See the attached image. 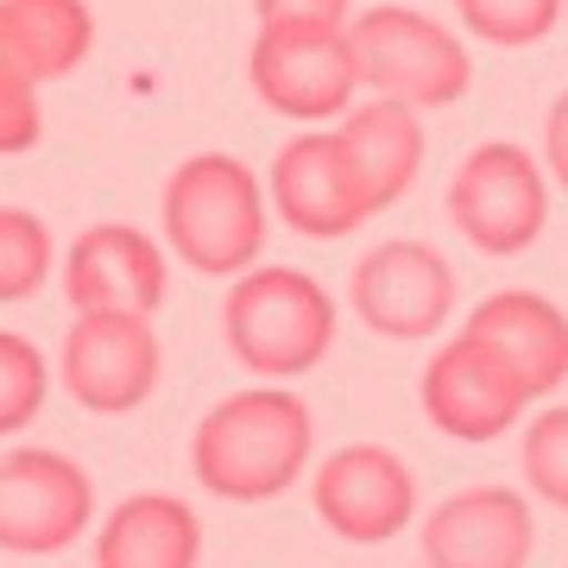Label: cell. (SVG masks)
I'll return each instance as SVG.
<instances>
[{"label": "cell", "instance_id": "cell-20", "mask_svg": "<svg viewBox=\"0 0 568 568\" xmlns=\"http://www.w3.org/2000/svg\"><path fill=\"white\" fill-rule=\"evenodd\" d=\"M51 278V227L32 209H0V297L20 304Z\"/></svg>", "mask_w": 568, "mask_h": 568}, {"label": "cell", "instance_id": "cell-17", "mask_svg": "<svg viewBox=\"0 0 568 568\" xmlns=\"http://www.w3.org/2000/svg\"><path fill=\"white\" fill-rule=\"evenodd\" d=\"M95 51L89 0H0V70L58 82Z\"/></svg>", "mask_w": 568, "mask_h": 568}, {"label": "cell", "instance_id": "cell-22", "mask_svg": "<svg viewBox=\"0 0 568 568\" xmlns=\"http://www.w3.org/2000/svg\"><path fill=\"white\" fill-rule=\"evenodd\" d=\"M525 480L544 506L568 511V405H549L525 424Z\"/></svg>", "mask_w": 568, "mask_h": 568}, {"label": "cell", "instance_id": "cell-14", "mask_svg": "<svg viewBox=\"0 0 568 568\" xmlns=\"http://www.w3.org/2000/svg\"><path fill=\"white\" fill-rule=\"evenodd\" d=\"M63 297L70 310H152L164 304V253L152 234L126 222H102L77 234V246L63 253Z\"/></svg>", "mask_w": 568, "mask_h": 568}, {"label": "cell", "instance_id": "cell-25", "mask_svg": "<svg viewBox=\"0 0 568 568\" xmlns=\"http://www.w3.org/2000/svg\"><path fill=\"white\" fill-rule=\"evenodd\" d=\"M544 164H549V183L568 190V89L549 102V121H544Z\"/></svg>", "mask_w": 568, "mask_h": 568}, {"label": "cell", "instance_id": "cell-13", "mask_svg": "<svg viewBox=\"0 0 568 568\" xmlns=\"http://www.w3.org/2000/svg\"><path fill=\"white\" fill-rule=\"evenodd\" d=\"M530 544H537L530 499L511 487H467L424 518L429 568H525Z\"/></svg>", "mask_w": 568, "mask_h": 568}, {"label": "cell", "instance_id": "cell-24", "mask_svg": "<svg viewBox=\"0 0 568 568\" xmlns=\"http://www.w3.org/2000/svg\"><path fill=\"white\" fill-rule=\"evenodd\" d=\"M260 26H342L347 0H253Z\"/></svg>", "mask_w": 568, "mask_h": 568}, {"label": "cell", "instance_id": "cell-19", "mask_svg": "<svg viewBox=\"0 0 568 568\" xmlns=\"http://www.w3.org/2000/svg\"><path fill=\"white\" fill-rule=\"evenodd\" d=\"M51 398V366H44L39 342H26L20 328H0V429L20 436Z\"/></svg>", "mask_w": 568, "mask_h": 568}, {"label": "cell", "instance_id": "cell-16", "mask_svg": "<svg viewBox=\"0 0 568 568\" xmlns=\"http://www.w3.org/2000/svg\"><path fill=\"white\" fill-rule=\"evenodd\" d=\"M203 525L178 493H133L95 530V568H196Z\"/></svg>", "mask_w": 568, "mask_h": 568}, {"label": "cell", "instance_id": "cell-9", "mask_svg": "<svg viewBox=\"0 0 568 568\" xmlns=\"http://www.w3.org/2000/svg\"><path fill=\"white\" fill-rule=\"evenodd\" d=\"M347 304L386 342H429L455 310V265L429 241H379L354 265Z\"/></svg>", "mask_w": 568, "mask_h": 568}, {"label": "cell", "instance_id": "cell-3", "mask_svg": "<svg viewBox=\"0 0 568 568\" xmlns=\"http://www.w3.org/2000/svg\"><path fill=\"white\" fill-rule=\"evenodd\" d=\"M227 347L260 379H304L335 347V297L297 265H260L222 304Z\"/></svg>", "mask_w": 568, "mask_h": 568}, {"label": "cell", "instance_id": "cell-12", "mask_svg": "<svg viewBox=\"0 0 568 568\" xmlns=\"http://www.w3.org/2000/svg\"><path fill=\"white\" fill-rule=\"evenodd\" d=\"M310 499L342 544H392L417 518V474L379 443H347L316 467Z\"/></svg>", "mask_w": 568, "mask_h": 568}, {"label": "cell", "instance_id": "cell-5", "mask_svg": "<svg viewBox=\"0 0 568 568\" xmlns=\"http://www.w3.org/2000/svg\"><path fill=\"white\" fill-rule=\"evenodd\" d=\"M448 222L467 234V246H480L487 260H518L537 246L549 222V183L544 164L525 145L487 140L462 159V171L448 178Z\"/></svg>", "mask_w": 568, "mask_h": 568}, {"label": "cell", "instance_id": "cell-10", "mask_svg": "<svg viewBox=\"0 0 568 568\" xmlns=\"http://www.w3.org/2000/svg\"><path fill=\"white\" fill-rule=\"evenodd\" d=\"M95 487L58 448H7L0 462V544L13 556H58L89 530Z\"/></svg>", "mask_w": 568, "mask_h": 568}, {"label": "cell", "instance_id": "cell-7", "mask_svg": "<svg viewBox=\"0 0 568 568\" xmlns=\"http://www.w3.org/2000/svg\"><path fill=\"white\" fill-rule=\"evenodd\" d=\"M417 398H424V417L443 436H455V443H493V436L525 424L537 392L525 386V373L499 347L462 328L455 342H443L429 354Z\"/></svg>", "mask_w": 568, "mask_h": 568}, {"label": "cell", "instance_id": "cell-8", "mask_svg": "<svg viewBox=\"0 0 568 568\" xmlns=\"http://www.w3.org/2000/svg\"><path fill=\"white\" fill-rule=\"evenodd\" d=\"M159 335H152V316L140 310H82L70 335H63V392L77 398L82 410L95 417H121V410H140L159 386Z\"/></svg>", "mask_w": 568, "mask_h": 568}, {"label": "cell", "instance_id": "cell-1", "mask_svg": "<svg viewBox=\"0 0 568 568\" xmlns=\"http://www.w3.org/2000/svg\"><path fill=\"white\" fill-rule=\"evenodd\" d=\"M310 448H316V424H310V405L297 392L246 386L196 424L190 467H196V487H209L215 499L265 506L304 474Z\"/></svg>", "mask_w": 568, "mask_h": 568}, {"label": "cell", "instance_id": "cell-11", "mask_svg": "<svg viewBox=\"0 0 568 568\" xmlns=\"http://www.w3.org/2000/svg\"><path fill=\"white\" fill-rule=\"evenodd\" d=\"M265 183H272V209L284 215V227L304 234V241H342V234H354V227H366L379 215L366 178L347 159L342 133H297V140H284Z\"/></svg>", "mask_w": 568, "mask_h": 568}, {"label": "cell", "instance_id": "cell-15", "mask_svg": "<svg viewBox=\"0 0 568 568\" xmlns=\"http://www.w3.org/2000/svg\"><path fill=\"white\" fill-rule=\"evenodd\" d=\"M467 335L499 347L537 398L568 386V316L537 291H493L487 304H474Z\"/></svg>", "mask_w": 568, "mask_h": 568}, {"label": "cell", "instance_id": "cell-6", "mask_svg": "<svg viewBox=\"0 0 568 568\" xmlns=\"http://www.w3.org/2000/svg\"><path fill=\"white\" fill-rule=\"evenodd\" d=\"M246 70L260 102L284 121H335L354 89H366L347 26H260Z\"/></svg>", "mask_w": 568, "mask_h": 568}, {"label": "cell", "instance_id": "cell-2", "mask_svg": "<svg viewBox=\"0 0 568 568\" xmlns=\"http://www.w3.org/2000/svg\"><path fill=\"white\" fill-rule=\"evenodd\" d=\"M164 234L190 272L241 278L265 246V190L241 159L196 152L164 183Z\"/></svg>", "mask_w": 568, "mask_h": 568}, {"label": "cell", "instance_id": "cell-21", "mask_svg": "<svg viewBox=\"0 0 568 568\" xmlns=\"http://www.w3.org/2000/svg\"><path fill=\"white\" fill-rule=\"evenodd\" d=\"M568 0H455V13L474 39L499 44V51H525L544 32H556Z\"/></svg>", "mask_w": 568, "mask_h": 568}, {"label": "cell", "instance_id": "cell-4", "mask_svg": "<svg viewBox=\"0 0 568 568\" xmlns=\"http://www.w3.org/2000/svg\"><path fill=\"white\" fill-rule=\"evenodd\" d=\"M354 58H361V82L386 102L405 108H448L467 95L474 82V58L455 32L417 13V7H373L354 20Z\"/></svg>", "mask_w": 568, "mask_h": 568}, {"label": "cell", "instance_id": "cell-18", "mask_svg": "<svg viewBox=\"0 0 568 568\" xmlns=\"http://www.w3.org/2000/svg\"><path fill=\"white\" fill-rule=\"evenodd\" d=\"M342 145H347V159H354V171L366 178V190H373L379 209L398 203L410 183H417V171H424V126H417V108L386 102V95L366 102V108H347Z\"/></svg>", "mask_w": 568, "mask_h": 568}, {"label": "cell", "instance_id": "cell-23", "mask_svg": "<svg viewBox=\"0 0 568 568\" xmlns=\"http://www.w3.org/2000/svg\"><path fill=\"white\" fill-rule=\"evenodd\" d=\"M44 133V114H39V82L0 70V152H32Z\"/></svg>", "mask_w": 568, "mask_h": 568}]
</instances>
